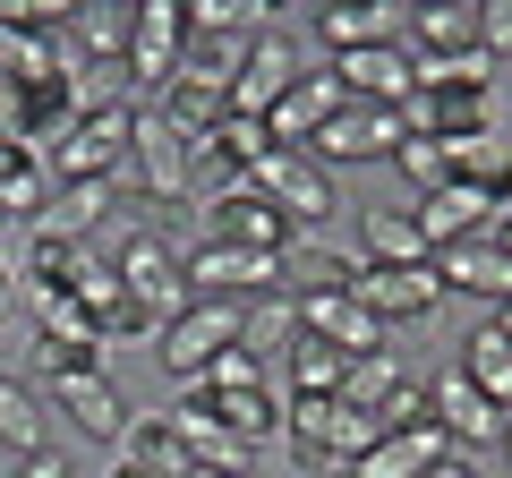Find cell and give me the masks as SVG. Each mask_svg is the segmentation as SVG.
Here are the masks:
<instances>
[{"instance_id": "obj_1", "label": "cell", "mask_w": 512, "mask_h": 478, "mask_svg": "<svg viewBox=\"0 0 512 478\" xmlns=\"http://www.w3.org/2000/svg\"><path fill=\"white\" fill-rule=\"evenodd\" d=\"M111 274H120V291L137 299L154 325H171V316L188 308V265H180V248H171L163 231H146V222L111 231Z\"/></svg>"}, {"instance_id": "obj_2", "label": "cell", "mask_w": 512, "mask_h": 478, "mask_svg": "<svg viewBox=\"0 0 512 478\" xmlns=\"http://www.w3.org/2000/svg\"><path fill=\"white\" fill-rule=\"evenodd\" d=\"M128 137H137V111H128V103L77 111V129L43 154V171H52V188H69V180H111V171H120V154H128Z\"/></svg>"}, {"instance_id": "obj_3", "label": "cell", "mask_w": 512, "mask_h": 478, "mask_svg": "<svg viewBox=\"0 0 512 478\" xmlns=\"http://www.w3.org/2000/svg\"><path fill=\"white\" fill-rule=\"evenodd\" d=\"M180 60H188V9L180 0H137V9H128V52H120L128 86L163 94L171 77H180Z\"/></svg>"}, {"instance_id": "obj_4", "label": "cell", "mask_w": 512, "mask_h": 478, "mask_svg": "<svg viewBox=\"0 0 512 478\" xmlns=\"http://www.w3.org/2000/svg\"><path fill=\"white\" fill-rule=\"evenodd\" d=\"M402 137H410V129H402V111L350 103V94H342V111H333V120H325V129H316L299 154H308L316 171H333V163H376V154L393 163V146H402Z\"/></svg>"}, {"instance_id": "obj_5", "label": "cell", "mask_w": 512, "mask_h": 478, "mask_svg": "<svg viewBox=\"0 0 512 478\" xmlns=\"http://www.w3.org/2000/svg\"><path fill=\"white\" fill-rule=\"evenodd\" d=\"M222 350H239V299H188V308L163 325V350H154V359H163L171 376L197 385Z\"/></svg>"}, {"instance_id": "obj_6", "label": "cell", "mask_w": 512, "mask_h": 478, "mask_svg": "<svg viewBox=\"0 0 512 478\" xmlns=\"http://www.w3.org/2000/svg\"><path fill=\"white\" fill-rule=\"evenodd\" d=\"M248 188L265 205H274L282 222H291V231H308V222H325L333 214V171H316L308 154H291V146H274L265 154V163L248 171Z\"/></svg>"}, {"instance_id": "obj_7", "label": "cell", "mask_w": 512, "mask_h": 478, "mask_svg": "<svg viewBox=\"0 0 512 478\" xmlns=\"http://www.w3.org/2000/svg\"><path fill=\"white\" fill-rule=\"evenodd\" d=\"M188 265V299H256V291H282V257H256V248H222L205 239Z\"/></svg>"}, {"instance_id": "obj_8", "label": "cell", "mask_w": 512, "mask_h": 478, "mask_svg": "<svg viewBox=\"0 0 512 478\" xmlns=\"http://www.w3.org/2000/svg\"><path fill=\"white\" fill-rule=\"evenodd\" d=\"M205 231H214L222 248H256V257H282V248L299 239V231H291V222H282L265 197H256L248 180L222 188V197H205Z\"/></svg>"}, {"instance_id": "obj_9", "label": "cell", "mask_w": 512, "mask_h": 478, "mask_svg": "<svg viewBox=\"0 0 512 478\" xmlns=\"http://www.w3.org/2000/svg\"><path fill=\"white\" fill-rule=\"evenodd\" d=\"M350 299H359L376 325H393V316H427L444 299V282H436V257H419V265H359V282H350Z\"/></svg>"}, {"instance_id": "obj_10", "label": "cell", "mask_w": 512, "mask_h": 478, "mask_svg": "<svg viewBox=\"0 0 512 478\" xmlns=\"http://www.w3.org/2000/svg\"><path fill=\"white\" fill-rule=\"evenodd\" d=\"M291 77H299V43L282 35V26H265V35L248 43V60H239V77H231V111L265 120V111L291 94Z\"/></svg>"}, {"instance_id": "obj_11", "label": "cell", "mask_w": 512, "mask_h": 478, "mask_svg": "<svg viewBox=\"0 0 512 478\" xmlns=\"http://www.w3.org/2000/svg\"><path fill=\"white\" fill-rule=\"evenodd\" d=\"M163 419H171V436H180L188 470H214V478H248V470H256V444H239L231 427H222L214 410L197 402V393H188L180 410H163Z\"/></svg>"}, {"instance_id": "obj_12", "label": "cell", "mask_w": 512, "mask_h": 478, "mask_svg": "<svg viewBox=\"0 0 512 478\" xmlns=\"http://www.w3.org/2000/svg\"><path fill=\"white\" fill-rule=\"evenodd\" d=\"M333 111H342V77H333V69H299V77H291V94L265 111V137L299 154V146H308V137L333 120Z\"/></svg>"}, {"instance_id": "obj_13", "label": "cell", "mask_w": 512, "mask_h": 478, "mask_svg": "<svg viewBox=\"0 0 512 478\" xmlns=\"http://www.w3.org/2000/svg\"><path fill=\"white\" fill-rule=\"evenodd\" d=\"M222 111H231V86H222V77H188L180 69L163 94H154V120H163L180 146H205V137L222 129Z\"/></svg>"}, {"instance_id": "obj_14", "label": "cell", "mask_w": 512, "mask_h": 478, "mask_svg": "<svg viewBox=\"0 0 512 478\" xmlns=\"http://www.w3.org/2000/svg\"><path fill=\"white\" fill-rule=\"evenodd\" d=\"M495 205H487V188H470V180H444V188H427L419 205H410V231L427 239V257L436 248H453V239H478V222H487Z\"/></svg>"}, {"instance_id": "obj_15", "label": "cell", "mask_w": 512, "mask_h": 478, "mask_svg": "<svg viewBox=\"0 0 512 478\" xmlns=\"http://www.w3.org/2000/svg\"><path fill=\"white\" fill-rule=\"evenodd\" d=\"M291 308H299V333L333 342L342 359H376V350H384V325H376V316H367L350 291H325V299H291Z\"/></svg>"}, {"instance_id": "obj_16", "label": "cell", "mask_w": 512, "mask_h": 478, "mask_svg": "<svg viewBox=\"0 0 512 478\" xmlns=\"http://www.w3.org/2000/svg\"><path fill=\"white\" fill-rule=\"evenodd\" d=\"M427 419H436L453 444H495V436H504V410H495L461 368H444L436 385H427Z\"/></svg>"}, {"instance_id": "obj_17", "label": "cell", "mask_w": 512, "mask_h": 478, "mask_svg": "<svg viewBox=\"0 0 512 478\" xmlns=\"http://www.w3.org/2000/svg\"><path fill=\"white\" fill-rule=\"evenodd\" d=\"M333 77H342L350 103L402 111V94H410V43H367V52H342V60H333Z\"/></svg>"}, {"instance_id": "obj_18", "label": "cell", "mask_w": 512, "mask_h": 478, "mask_svg": "<svg viewBox=\"0 0 512 478\" xmlns=\"http://www.w3.org/2000/svg\"><path fill=\"white\" fill-rule=\"evenodd\" d=\"M436 282H444V291H470V299H495V308H504V299H512V257L495 248L487 231H478V239H453V248H436Z\"/></svg>"}, {"instance_id": "obj_19", "label": "cell", "mask_w": 512, "mask_h": 478, "mask_svg": "<svg viewBox=\"0 0 512 478\" xmlns=\"http://www.w3.org/2000/svg\"><path fill=\"white\" fill-rule=\"evenodd\" d=\"M402 129L410 137H487L495 94H402Z\"/></svg>"}, {"instance_id": "obj_20", "label": "cell", "mask_w": 512, "mask_h": 478, "mask_svg": "<svg viewBox=\"0 0 512 478\" xmlns=\"http://www.w3.org/2000/svg\"><path fill=\"white\" fill-rule=\"evenodd\" d=\"M444 453H453V436L427 419V427H410V436H376L359 461H350V478H427Z\"/></svg>"}, {"instance_id": "obj_21", "label": "cell", "mask_w": 512, "mask_h": 478, "mask_svg": "<svg viewBox=\"0 0 512 478\" xmlns=\"http://www.w3.org/2000/svg\"><path fill=\"white\" fill-rule=\"evenodd\" d=\"M52 393H60V410H69L86 436H120L128 427V410H120V393H111L103 368H52Z\"/></svg>"}, {"instance_id": "obj_22", "label": "cell", "mask_w": 512, "mask_h": 478, "mask_svg": "<svg viewBox=\"0 0 512 478\" xmlns=\"http://www.w3.org/2000/svg\"><path fill=\"white\" fill-rule=\"evenodd\" d=\"M308 35L342 60V52H367V43H402V9H393V0H384V9H316Z\"/></svg>"}, {"instance_id": "obj_23", "label": "cell", "mask_w": 512, "mask_h": 478, "mask_svg": "<svg viewBox=\"0 0 512 478\" xmlns=\"http://www.w3.org/2000/svg\"><path fill=\"white\" fill-rule=\"evenodd\" d=\"M410 60L419 52H478V0H436V9H402Z\"/></svg>"}, {"instance_id": "obj_24", "label": "cell", "mask_w": 512, "mask_h": 478, "mask_svg": "<svg viewBox=\"0 0 512 478\" xmlns=\"http://www.w3.org/2000/svg\"><path fill=\"white\" fill-rule=\"evenodd\" d=\"M111 205H120V180H69V188H52V205H43L35 222H52V231H69V239H94L111 222Z\"/></svg>"}, {"instance_id": "obj_25", "label": "cell", "mask_w": 512, "mask_h": 478, "mask_svg": "<svg viewBox=\"0 0 512 478\" xmlns=\"http://www.w3.org/2000/svg\"><path fill=\"white\" fill-rule=\"evenodd\" d=\"M291 342H299V308H291L282 291L239 299V350H248V359H282Z\"/></svg>"}, {"instance_id": "obj_26", "label": "cell", "mask_w": 512, "mask_h": 478, "mask_svg": "<svg viewBox=\"0 0 512 478\" xmlns=\"http://www.w3.org/2000/svg\"><path fill=\"white\" fill-rule=\"evenodd\" d=\"M410 94H495L487 52H419L410 60Z\"/></svg>"}, {"instance_id": "obj_27", "label": "cell", "mask_w": 512, "mask_h": 478, "mask_svg": "<svg viewBox=\"0 0 512 478\" xmlns=\"http://www.w3.org/2000/svg\"><path fill=\"white\" fill-rule=\"evenodd\" d=\"M350 282H359V265L333 257V248H308V239L282 248V299H325V291H350Z\"/></svg>"}, {"instance_id": "obj_28", "label": "cell", "mask_w": 512, "mask_h": 478, "mask_svg": "<svg viewBox=\"0 0 512 478\" xmlns=\"http://www.w3.org/2000/svg\"><path fill=\"white\" fill-rule=\"evenodd\" d=\"M120 461H128V470H154V478H188V453H180V436H171L163 410L120 427Z\"/></svg>"}, {"instance_id": "obj_29", "label": "cell", "mask_w": 512, "mask_h": 478, "mask_svg": "<svg viewBox=\"0 0 512 478\" xmlns=\"http://www.w3.org/2000/svg\"><path fill=\"white\" fill-rule=\"evenodd\" d=\"M461 376H470V385H478V393H487V402L512 419V342H504L495 325H478L470 342H461Z\"/></svg>"}, {"instance_id": "obj_30", "label": "cell", "mask_w": 512, "mask_h": 478, "mask_svg": "<svg viewBox=\"0 0 512 478\" xmlns=\"http://www.w3.org/2000/svg\"><path fill=\"white\" fill-rule=\"evenodd\" d=\"M197 402H205V393H197ZM205 410H214V419L231 427L239 444H265V436L282 427V393H274V385H248V393H214Z\"/></svg>"}, {"instance_id": "obj_31", "label": "cell", "mask_w": 512, "mask_h": 478, "mask_svg": "<svg viewBox=\"0 0 512 478\" xmlns=\"http://www.w3.org/2000/svg\"><path fill=\"white\" fill-rule=\"evenodd\" d=\"M86 248H94V239H69V231H52V222H35V248H26V282H35V291H69V274L86 265Z\"/></svg>"}, {"instance_id": "obj_32", "label": "cell", "mask_w": 512, "mask_h": 478, "mask_svg": "<svg viewBox=\"0 0 512 478\" xmlns=\"http://www.w3.org/2000/svg\"><path fill=\"white\" fill-rule=\"evenodd\" d=\"M197 154H214L222 171H239V180H248V171L265 163V154H274V137H265V120H248V111H222V129L205 137Z\"/></svg>"}, {"instance_id": "obj_33", "label": "cell", "mask_w": 512, "mask_h": 478, "mask_svg": "<svg viewBox=\"0 0 512 478\" xmlns=\"http://www.w3.org/2000/svg\"><path fill=\"white\" fill-rule=\"evenodd\" d=\"M282 368H291V393H342V350L333 342H316V333H299L291 350H282Z\"/></svg>"}, {"instance_id": "obj_34", "label": "cell", "mask_w": 512, "mask_h": 478, "mask_svg": "<svg viewBox=\"0 0 512 478\" xmlns=\"http://www.w3.org/2000/svg\"><path fill=\"white\" fill-rule=\"evenodd\" d=\"M188 9V35H265V0H180Z\"/></svg>"}, {"instance_id": "obj_35", "label": "cell", "mask_w": 512, "mask_h": 478, "mask_svg": "<svg viewBox=\"0 0 512 478\" xmlns=\"http://www.w3.org/2000/svg\"><path fill=\"white\" fill-rule=\"evenodd\" d=\"M0 444H9V453H43V410H35V393L18 385V376H0Z\"/></svg>"}, {"instance_id": "obj_36", "label": "cell", "mask_w": 512, "mask_h": 478, "mask_svg": "<svg viewBox=\"0 0 512 478\" xmlns=\"http://www.w3.org/2000/svg\"><path fill=\"white\" fill-rule=\"evenodd\" d=\"M69 35H77V52H86V69L94 60H120L128 52V9H77Z\"/></svg>"}, {"instance_id": "obj_37", "label": "cell", "mask_w": 512, "mask_h": 478, "mask_svg": "<svg viewBox=\"0 0 512 478\" xmlns=\"http://www.w3.org/2000/svg\"><path fill=\"white\" fill-rule=\"evenodd\" d=\"M427 239L410 231V214H367V265H419Z\"/></svg>"}, {"instance_id": "obj_38", "label": "cell", "mask_w": 512, "mask_h": 478, "mask_svg": "<svg viewBox=\"0 0 512 478\" xmlns=\"http://www.w3.org/2000/svg\"><path fill=\"white\" fill-rule=\"evenodd\" d=\"M393 385H402V368H393V350H376V359H350V368H342V402H350V410H376V402H384Z\"/></svg>"}, {"instance_id": "obj_39", "label": "cell", "mask_w": 512, "mask_h": 478, "mask_svg": "<svg viewBox=\"0 0 512 478\" xmlns=\"http://www.w3.org/2000/svg\"><path fill=\"white\" fill-rule=\"evenodd\" d=\"M248 385H265V359H248V350H222V359H214V368H205L188 393H205V402H214V393H248Z\"/></svg>"}, {"instance_id": "obj_40", "label": "cell", "mask_w": 512, "mask_h": 478, "mask_svg": "<svg viewBox=\"0 0 512 478\" xmlns=\"http://www.w3.org/2000/svg\"><path fill=\"white\" fill-rule=\"evenodd\" d=\"M367 419H376L384 436H410V427H427V385H410V376H402V385L384 393V402L367 410Z\"/></svg>"}, {"instance_id": "obj_41", "label": "cell", "mask_w": 512, "mask_h": 478, "mask_svg": "<svg viewBox=\"0 0 512 478\" xmlns=\"http://www.w3.org/2000/svg\"><path fill=\"white\" fill-rule=\"evenodd\" d=\"M393 163H402V180L419 188V197L453 180V171H444V146H436V137H402V146H393Z\"/></svg>"}, {"instance_id": "obj_42", "label": "cell", "mask_w": 512, "mask_h": 478, "mask_svg": "<svg viewBox=\"0 0 512 478\" xmlns=\"http://www.w3.org/2000/svg\"><path fill=\"white\" fill-rule=\"evenodd\" d=\"M478 52H512V0H478Z\"/></svg>"}, {"instance_id": "obj_43", "label": "cell", "mask_w": 512, "mask_h": 478, "mask_svg": "<svg viewBox=\"0 0 512 478\" xmlns=\"http://www.w3.org/2000/svg\"><path fill=\"white\" fill-rule=\"evenodd\" d=\"M9 478H69V453H52V444H43V453H26Z\"/></svg>"}, {"instance_id": "obj_44", "label": "cell", "mask_w": 512, "mask_h": 478, "mask_svg": "<svg viewBox=\"0 0 512 478\" xmlns=\"http://www.w3.org/2000/svg\"><path fill=\"white\" fill-rule=\"evenodd\" d=\"M427 478H487V470H470V461H461V453H444V461H436V470H427Z\"/></svg>"}, {"instance_id": "obj_45", "label": "cell", "mask_w": 512, "mask_h": 478, "mask_svg": "<svg viewBox=\"0 0 512 478\" xmlns=\"http://www.w3.org/2000/svg\"><path fill=\"white\" fill-rule=\"evenodd\" d=\"M487 239H495V248H504V257H512V214H495V231H487Z\"/></svg>"}, {"instance_id": "obj_46", "label": "cell", "mask_w": 512, "mask_h": 478, "mask_svg": "<svg viewBox=\"0 0 512 478\" xmlns=\"http://www.w3.org/2000/svg\"><path fill=\"white\" fill-rule=\"evenodd\" d=\"M495 333H504V342H512V299H504V308H495Z\"/></svg>"}, {"instance_id": "obj_47", "label": "cell", "mask_w": 512, "mask_h": 478, "mask_svg": "<svg viewBox=\"0 0 512 478\" xmlns=\"http://www.w3.org/2000/svg\"><path fill=\"white\" fill-rule=\"evenodd\" d=\"M111 478H154V470H128V461H111Z\"/></svg>"}, {"instance_id": "obj_48", "label": "cell", "mask_w": 512, "mask_h": 478, "mask_svg": "<svg viewBox=\"0 0 512 478\" xmlns=\"http://www.w3.org/2000/svg\"><path fill=\"white\" fill-rule=\"evenodd\" d=\"M316 478H350V470H316Z\"/></svg>"}, {"instance_id": "obj_49", "label": "cell", "mask_w": 512, "mask_h": 478, "mask_svg": "<svg viewBox=\"0 0 512 478\" xmlns=\"http://www.w3.org/2000/svg\"><path fill=\"white\" fill-rule=\"evenodd\" d=\"M504 453H512V419H504Z\"/></svg>"}, {"instance_id": "obj_50", "label": "cell", "mask_w": 512, "mask_h": 478, "mask_svg": "<svg viewBox=\"0 0 512 478\" xmlns=\"http://www.w3.org/2000/svg\"><path fill=\"white\" fill-rule=\"evenodd\" d=\"M0 291H9V265H0Z\"/></svg>"}, {"instance_id": "obj_51", "label": "cell", "mask_w": 512, "mask_h": 478, "mask_svg": "<svg viewBox=\"0 0 512 478\" xmlns=\"http://www.w3.org/2000/svg\"><path fill=\"white\" fill-rule=\"evenodd\" d=\"M188 478H214V470H188Z\"/></svg>"}]
</instances>
